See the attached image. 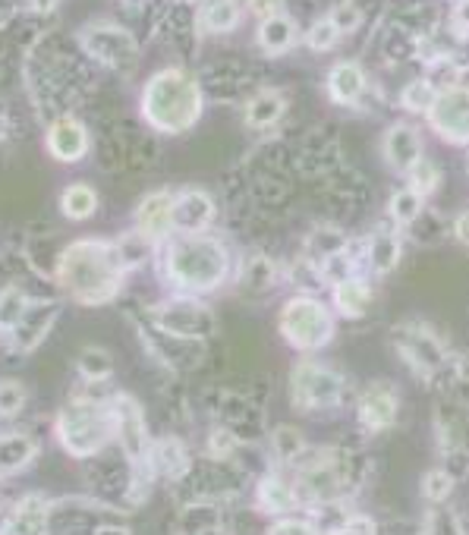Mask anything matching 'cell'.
I'll return each instance as SVG.
<instances>
[{
  "label": "cell",
  "mask_w": 469,
  "mask_h": 535,
  "mask_svg": "<svg viewBox=\"0 0 469 535\" xmlns=\"http://www.w3.org/2000/svg\"><path fill=\"white\" fill-rule=\"evenodd\" d=\"M438 441L447 463L457 473H469V406L447 400L438 406Z\"/></svg>",
  "instance_id": "cell-9"
},
{
  "label": "cell",
  "mask_w": 469,
  "mask_h": 535,
  "mask_svg": "<svg viewBox=\"0 0 469 535\" xmlns=\"http://www.w3.org/2000/svg\"><path fill=\"white\" fill-rule=\"evenodd\" d=\"M432 130L454 142V145H469V89L463 85H451V89L438 92V101L429 111Z\"/></svg>",
  "instance_id": "cell-10"
},
{
  "label": "cell",
  "mask_w": 469,
  "mask_h": 535,
  "mask_svg": "<svg viewBox=\"0 0 469 535\" xmlns=\"http://www.w3.org/2000/svg\"><path fill=\"white\" fill-rule=\"evenodd\" d=\"M347 246H350L347 233L337 224H315L309 230V237L303 240V259L322 271V265H328L331 259H337V255H344Z\"/></svg>",
  "instance_id": "cell-15"
},
{
  "label": "cell",
  "mask_w": 469,
  "mask_h": 535,
  "mask_svg": "<svg viewBox=\"0 0 469 535\" xmlns=\"http://www.w3.org/2000/svg\"><path fill=\"white\" fill-rule=\"evenodd\" d=\"M136 224H139V233L148 240L167 237V230L174 227V196H167V192L148 196L136 211Z\"/></svg>",
  "instance_id": "cell-16"
},
{
  "label": "cell",
  "mask_w": 469,
  "mask_h": 535,
  "mask_svg": "<svg viewBox=\"0 0 469 535\" xmlns=\"http://www.w3.org/2000/svg\"><path fill=\"white\" fill-rule=\"evenodd\" d=\"M375 303L372 287L362 277H347V281L334 284V309L347 318H362Z\"/></svg>",
  "instance_id": "cell-20"
},
{
  "label": "cell",
  "mask_w": 469,
  "mask_h": 535,
  "mask_svg": "<svg viewBox=\"0 0 469 535\" xmlns=\"http://www.w3.org/2000/svg\"><path fill=\"white\" fill-rule=\"evenodd\" d=\"M54 4H57V0H35V10H38V13H45V10H51Z\"/></svg>",
  "instance_id": "cell-49"
},
{
  "label": "cell",
  "mask_w": 469,
  "mask_h": 535,
  "mask_svg": "<svg viewBox=\"0 0 469 535\" xmlns=\"http://www.w3.org/2000/svg\"><path fill=\"white\" fill-rule=\"evenodd\" d=\"M293 400L300 410H328L344 397V378L322 362H300L290 378Z\"/></svg>",
  "instance_id": "cell-7"
},
{
  "label": "cell",
  "mask_w": 469,
  "mask_h": 535,
  "mask_svg": "<svg viewBox=\"0 0 469 535\" xmlns=\"http://www.w3.org/2000/svg\"><path fill=\"white\" fill-rule=\"evenodd\" d=\"M337 38H340V29L334 26V19L331 16H322V19H315L306 41H309V48L312 51H331L337 45Z\"/></svg>",
  "instance_id": "cell-40"
},
{
  "label": "cell",
  "mask_w": 469,
  "mask_h": 535,
  "mask_svg": "<svg viewBox=\"0 0 469 535\" xmlns=\"http://www.w3.org/2000/svg\"><path fill=\"white\" fill-rule=\"evenodd\" d=\"M117 419L111 413L98 410L92 403H76L70 410H63L60 416V438L67 444V451L73 454H92L108 441L111 425Z\"/></svg>",
  "instance_id": "cell-5"
},
{
  "label": "cell",
  "mask_w": 469,
  "mask_h": 535,
  "mask_svg": "<svg viewBox=\"0 0 469 535\" xmlns=\"http://www.w3.org/2000/svg\"><path fill=\"white\" fill-rule=\"evenodd\" d=\"M26 403V391L19 388L16 381H4L0 384V413L4 416H16Z\"/></svg>",
  "instance_id": "cell-42"
},
{
  "label": "cell",
  "mask_w": 469,
  "mask_h": 535,
  "mask_svg": "<svg viewBox=\"0 0 469 535\" xmlns=\"http://www.w3.org/2000/svg\"><path fill=\"white\" fill-rule=\"evenodd\" d=\"M397 410H400V400L391 384L375 381L359 394V422L366 425L369 432H385V428H391L397 419Z\"/></svg>",
  "instance_id": "cell-13"
},
{
  "label": "cell",
  "mask_w": 469,
  "mask_h": 535,
  "mask_svg": "<svg viewBox=\"0 0 469 535\" xmlns=\"http://www.w3.org/2000/svg\"><path fill=\"white\" fill-rule=\"evenodd\" d=\"M271 444H274V454L281 457L284 463H293V460H300L306 454V438H303L300 428H293V425L274 428Z\"/></svg>",
  "instance_id": "cell-32"
},
{
  "label": "cell",
  "mask_w": 469,
  "mask_h": 535,
  "mask_svg": "<svg viewBox=\"0 0 469 535\" xmlns=\"http://www.w3.org/2000/svg\"><path fill=\"white\" fill-rule=\"evenodd\" d=\"M422 208H425V196H422V192H416L413 186L397 189L394 196H391V205H388L391 218H394L400 227H410V224L419 218V214H422Z\"/></svg>",
  "instance_id": "cell-30"
},
{
  "label": "cell",
  "mask_w": 469,
  "mask_h": 535,
  "mask_svg": "<svg viewBox=\"0 0 469 535\" xmlns=\"http://www.w3.org/2000/svg\"><path fill=\"white\" fill-rule=\"evenodd\" d=\"M48 532V507L45 501L29 498L26 504H19L16 517L10 520L7 535H45Z\"/></svg>",
  "instance_id": "cell-26"
},
{
  "label": "cell",
  "mask_w": 469,
  "mask_h": 535,
  "mask_svg": "<svg viewBox=\"0 0 469 535\" xmlns=\"http://www.w3.org/2000/svg\"><path fill=\"white\" fill-rule=\"evenodd\" d=\"M391 340H394V347L400 350L403 362H407L416 375L432 378L447 366L444 344L435 337V331L419 325V321H403V325H397Z\"/></svg>",
  "instance_id": "cell-6"
},
{
  "label": "cell",
  "mask_w": 469,
  "mask_h": 535,
  "mask_svg": "<svg viewBox=\"0 0 469 535\" xmlns=\"http://www.w3.org/2000/svg\"><path fill=\"white\" fill-rule=\"evenodd\" d=\"M57 315V306H32L23 318H19V325L13 328V340H16V347L19 350H32L38 347V340L48 334L51 328V321Z\"/></svg>",
  "instance_id": "cell-22"
},
{
  "label": "cell",
  "mask_w": 469,
  "mask_h": 535,
  "mask_svg": "<svg viewBox=\"0 0 469 535\" xmlns=\"http://www.w3.org/2000/svg\"><path fill=\"white\" fill-rule=\"evenodd\" d=\"M76 366L85 378H92V381H101V378H108L111 369H114V359L108 350H101V347H85L76 359Z\"/></svg>",
  "instance_id": "cell-35"
},
{
  "label": "cell",
  "mask_w": 469,
  "mask_h": 535,
  "mask_svg": "<svg viewBox=\"0 0 469 535\" xmlns=\"http://www.w3.org/2000/svg\"><path fill=\"white\" fill-rule=\"evenodd\" d=\"M277 277V268L271 259H265V255H252V259L246 262L243 268V287L249 293H265Z\"/></svg>",
  "instance_id": "cell-34"
},
{
  "label": "cell",
  "mask_w": 469,
  "mask_h": 535,
  "mask_svg": "<svg viewBox=\"0 0 469 535\" xmlns=\"http://www.w3.org/2000/svg\"><path fill=\"white\" fill-rule=\"evenodd\" d=\"M268 535H318V529L306 520H281L268 529Z\"/></svg>",
  "instance_id": "cell-45"
},
{
  "label": "cell",
  "mask_w": 469,
  "mask_h": 535,
  "mask_svg": "<svg viewBox=\"0 0 469 535\" xmlns=\"http://www.w3.org/2000/svg\"><path fill=\"white\" fill-rule=\"evenodd\" d=\"M334 535H378V526L372 517H347Z\"/></svg>",
  "instance_id": "cell-44"
},
{
  "label": "cell",
  "mask_w": 469,
  "mask_h": 535,
  "mask_svg": "<svg viewBox=\"0 0 469 535\" xmlns=\"http://www.w3.org/2000/svg\"><path fill=\"white\" fill-rule=\"evenodd\" d=\"M148 252H152V240L142 237V233H136V237H126L117 243V255H120V262L123 268H136L148 259Z\"/></svg>",
  "instance_id": "cell-38"
},
{
  "label": "cell",
  "mask_w": 469,
  "mask_h": 535,
  "mask_svg": "<svg viewBox=\"0 0 469 535\" xmlns=\"http://www.w3.org/2000/svg\"><path fill=\"white\" fill-rule=\"evenodd\" d=\"M410 186L416 189V192H422V196H425V192H432L435 186H438V167L432 164V161H419L413 170H410Z\"/></svg>",
  "instance_id": "cell-41"
},
{
  "label": "cell",
  "mask_w": 469,
  "mask_h": 535,
  "mask_svg": "<svg viewBox=\"0 0 469 535\" xmlns=\"http://www.w3.org/2000/svg\"><path fill=\"white\" fill-rule=\"evenodd\" d=\"M60 208L67 218L73 221H85V218H92L95 208H98V196H95V189L92 186H70L67 192H63V199H60Z\"/></svg>",
  "instance_id": "cell-31"
},
{
  "label": "cell",
  "mask_w": 469,
  "mask_h": 535,
  "mask_svg": "<svg viewBox=\"0 0 469 535\" xmlns=\"http://www.w3.org/2000/svg\"><path fill=\"white\" fill-rule=\"evenodd\" d=\"M284 111H287L284 95L274 92V89H265V92H259L255 98H249V104H246V123L255 126V130H265V126L281 120Z\"/></svg>",
  "instance_id": "cell-25"
},
{
  "label": "cell",
  "mask_w": 469,
  "mask_h": 535,
  "mask_svg": "<svg viewBox=\"0 0 469 535\" xmlns=\"http://www.w3.org/2000/svg\"><path fill=\"white\" fill-rule=\"evenodd\" d=\"M400 101L413 114H429L435 107V101H438V89H435L432 79H416V82L407 85V89H403Z\"/></svg>",
  "instance_id": "cell-33"
},
{
  "label": "cell",
  "mask_w": 469,
  "mask_h": 535,
  "mask_svg": "<svg viewBox=\"0 0 469 535\" xmlns=\"http://www.w3.org/2000/svg\"><path fill=\"white\" fill-rule=\"evenodd\" d=\"M142 111L148 123H155L164 133L189 130L202 114V92L193 76L183 70H164L148 79Z\"/></svg>",
  "instance_id": "cell-2"
},
{
  "label": "cell",
  "mask_w": 469,
  "mask_h": 535,
  "mask_svg": "<svg viewBox=\"0 0 469 535\" xmlns=\"http://www.w3.org/2000/svg\"><path fill=\"white\" fill-rule=\"evenodd\" d=\"M23 315H26V296L23 293H19V290H4V293H0V328L13 331Z\"/></svg>",
  "instance_id": "cell-39"
},
{
  "label": "cell",
  "mask_w": 469,
  "mask_h": 535,
  "mask_svg": "<svg viewBox=\"0 0 469 535\" xmlns=\"http://www.w3.org/2000/svg\"><path fill=\"white\" fill-rule=\"evenodd\" d=\"M281 7H284V0H249V10L255 16H262V19L277 16V13H281Z\"/></svg>",
  "instance_id": "cell-46"
},
{
  "label": "cell",
  "mask_w": 469,
  "mask_h": 535,
  "mask_svg": "<svg viewBox=\"0 0 469 535\" xmlns=\"http://www.w3.org/2000/svg\"><path fill=\"white\" fill-rule=\"evenodd\" d=\"M359 7L356 4H350V0H347V4H337L334 7V13H331V19H334V26L340 29V35H347V32H353L356 26H359Z\"/></svg>",
  "instance_id": "cell-43"
},
{
  "label": "cell",
  "mask_w": 469,
  "mask_h": 535,
  "mask_svg": "<svg viewBox=\"0 0 469 535\" xmlns=\"http://www.w3.org/2000/svg\"><path fill=\"white\" fill-rule=\"evenodd\" d=\"M350 482H356V476L344 466V457H325L312 466H306L300 479H296V495L306 504H328V501H337L340 491H344Z\"/></svg>",
  "instance_id": "cell-8"
},
{
  "label": "cell",
  "mask_w": 469,
  "mask_h": 535,
  "mask_svg": "<svg viewBox=\"0 0 469 535\" xmlns=\"http://www.w3.org/2000/svg\"><path fill=\"white\" fill-rule=\"evenodd\" d=\"M385 161L397 174H410L422 161V139L410 123H397L385 133Z\"/></svg>",
  "instance_id": "cell-14"
},
{
  "label": "cell",
  "mask_w": 469,
  "mask_h": 535,
  "mask_svg": "<svg viewBox=\"0 0 469 535\" xmlns=\"http://www.w3.org/2000/svg\"><path fill=\"white\" fill-rule=\"evenodd\" d=\"M259 41H262V48L268 54H284V51H290L296 45V23L284 13L268 16V19H262V26H259Z\"/></svg>",
  "instance_id": "cell-24"
},
{
  "label": "cell",
  "mask_w": 469,
  "mask_h": 535,
  "mask_svg": "<svg viewBox=\"0 0 469 535\" xmlns=\"http://www.w3.org/2000/svg\"><path fill=\"white\" fill-rule=\"evenodd\" d=\"M117 432L123 441V451L130 460H142L148 454V438H145V425L136 410V403L130 400H117Z\"/></svg>",
  "instance_id": "cell-18"
},
{
  "label": "cell",
  "mask_w": 469,
  "mask_h": 535,
  "mask_svg": "<svg viewBox=\"0 0 469 535\" xmlns=\"http://www.w3.org/2000/svg\"><path fill=\"white\" fill-rule=\"evenodd\" d=\"M259 504L268 513H287L296 504V488H290L281 476H268L259 485Z\"/></svg>",
  "instance_id": "cell-29"
},
{
  "label": "cell",
  "mask_w": 469,
  "mask_h": 535,
  "mask_svg": "<svg viewBox=\"0 0 469 535\" xmlns=\"http://www.w3.org/2000/svg\"><path fill=\"white\" fill-rule=\"evenodd\" d=\"M35 454L32 441L26 438H4L0 441V473H13Z\"/></svg>",
  "instance_id": "cell-36"
},
{
  "label": "cell",
  "mask_w": 469,
  "mask_h": 535,
  "mask_svg": "<svg viewBox=\"0 0 469 535\" xmlns=\"http://www.w3.org/2000/svg\"><path fill=\"white\" fill-rule=\"evenodd\" d=\"M400 255H403V243L397 233H388V230H378L366 246V259L378 277H388L400 265Z\"/></svg>",
  "instance_id": "cell-23"
},
{
  "label": "cell",
  "mask_w": 469,
  "mask_h": 535,
  "mask_svg": "<svg viewBox=\"0 0 469 535\" xmlns=\"http://www.w3.org/2000/svg\"><path fill=\"white\" fill-rule=\"evenodd\" d=\"M167 271L186 290H211L227 277V249L208 237H186L170 243Z\"/></svg>",
  "instance_id": "cell-3"
},
{
  "label": "cell",
  "mask_w": 469,
  "mask_h": 535,
  "mask_svg": "<svg viewBox=\"0 0 469 535\" xmlns=\"http://www.w3.org/2000/svg\"><path fill=\"white\" fill-rule=\"evenodd\" d=\"M60 281L82 303H104L120 290L123 262L117 246H104L98 240H82L70 246L60 259Z\"/></svg>",
  "instance_id": "cell-1"
},
{
  "label": "cell",
  "mask_w": 469,
  "mask_h": 535,
  "mask_svg": "<svg viewBox=\"0 0 469 535\" xmlns=\"http://www.w3.org/2000/svg\"><path fill=\"white\" fill-rule=\"evenodd\" d=\"M215 218V205L199 189H186L183 196L174 199V227L183 233H199Z\"/></svg>",
  "instance_id": "cell-17"
},
{
  "label": "cell",
  "mask_w": 469,
  "mask_h": 535,
  "mask_svg": "<svg viewBox=\"0 0 469 535\" xmlns=\"http://www.w3.org/2000/svg\"><path fill=\"white\" fill-rule=\"evenodd\" d=\"M328 92L340 104H353L366 92V73H362L359 63L353 60H340L337 67L328 73Z\"/></svg>",
  "instance_id": "cell-21"
},
{
  "label": "cell",
  "mask_w": 469,
  "mask_h": 535,
  "mask_svg": "<svg viewBox=\"0 0 469 535\" xmlns=\"http://www.w3.org/2000/svg\"><path fill=\"white\" fill-rule=\"evenodd\" d=\"M281 334L296 350H318L334 337V315L322 299L293 296L281 309Z\"/></svg>",
  "instance_id": "cell-4"
},
{
  "label": "cell",
  "mask_w": 469,
  "mask_h": 535,
  "mask_svg": "<svg viewBox=\"0 0 469 535\" xmlns=\"http://www.w3.org/2000/svg\"><path fill=\"white\" fill-rule=\"evenodd\" d=\"M233 451V438L227 432H215L211 435V454L215 457H227Z\"/></svg>",
  "instance_id": "cell-47"
},
{
  "label": "cell",
  "mask_w": 469,
  "mask_h": 535,
  "mask_svg": "<svg viewBox=\"0 0 469 535\" xmlns=\"http://www.w3.org/2000/svg\"><path fill=\"white\" fill-rule=\"evenodd\" d=\"M155 315H158V325L177 337L199 340V337L215 331V318H211V312L199 303H167Z\"/></svg>",
  "instance_id": "cell-12"
},
{
  "label": "cell",
  "mask_w": 469,
  "mask_h": 535,
  "mask_svg": "<svg viewBox=\"0 0 469 535\" xmlns=\"http://www.w3.org/2000/svg\"><path fill=\"white\" fill-rule=\"evenodd\" d=\"M199 19L208 32H230L240 23V4L237 0H205Z\"/></svg>",
  "instance_id": "cell-27"
},
{
  "label": "cell",
  "mask_w": 469,
  "mask_h": 535,
  "mask_svg": "<svg viewBox=\"0 0 469 535\" xmlns=\"http://www.w3.org/2000/svg\"><path fill=\"white\" fill-rule=\"evenodd\" d=\"M152 463L161 469L164 476H174V479H180L189 469V457L183 451V444L174 441V438H164L152 447Z\"/></svg>",
  "instance_id": "cell-28"
},
{
  "label": "cell",
  "mask_w": 469,
  "mask_h": 535,
  "mask_svg": "<svg viewBox=\"0 0 469 535\" xmlns=\"http://www.w3.org/2000/svg\"><path fill=\"white\" fill-rule=\"evenodd\" d=\"M454 491V473H447V469H429L422 479V495L429 498L432 504L447 501V495Z\"/></svg>",
  "instance_id": "cell-37"
},
{
  "label": "cell",
  "mask_w": 469,
  "mask_h": 535,
  "mask_svg": "<svg viewBox=\"0 0 469 535\" xmlns=\"http://www.w3.org/2000/svg\"><path fill=\"white\" fill-rule=\"evenodd\" d=\"M4 136H7V120L0 117V142H4Z\"/></svg>",
  "instance_id": "cell-50"
},
{
  "label": "cell",
  "mask_w": 469,
  "mask_h": 535,
  "mask_svg": "<svg viewBox=\"0 0 469 535\" xmlns=\"http://www.w3.org/2000/svg\"><path fill=\"white\" fill-rule=\"evenodd\" d=\"M454 240H457L460 246H469V208L454 221Z\"/></svg>",
  "instance_id": "cell-48"
},
{
  "label": "cell",
  "mask_w": 469,
  "mask_h": 535,
  "mask_svg": "<svg viewBox=\"0 0 469 535\" xmlns=\"http://www.w3.org/2000/svg\"><path fill=\"white\" fill-rule=\"evenodd\" d=\"M85 48L92 51L95 60L108 63V67H114V70L130 67V63L136 60L133 38L117 26H92L89 32H85Z\"/></svg>",
  "instance_id": "cell-11"
},
{
  "label": "cell",
  "mask_w": 469,
  "mask_h": 535,
  "mask_svg": "<svg viewBox=\"0 0 469 535\" xmlns=\"http://www.w3.org/2000/svg\"><path fill=\"white\" fill-rule=\"evenodd\" d=\"M48 148L57 161H79L89 148V136L76 120H57L48 133Z\"/></svg>",
  "instance_id": "cell-19"
}]
</instances>
